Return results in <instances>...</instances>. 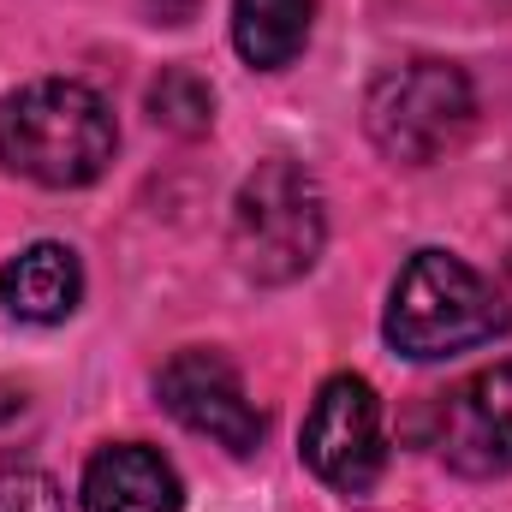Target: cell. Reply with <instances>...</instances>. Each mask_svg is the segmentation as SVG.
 Here are the masks:
<instances>
[{"mask_svg":"<svg viewBox=\"0 0 512 512\" xmlns=\"http://www.w3.org/2000/svg\"><path fill=\"white\" fill-rule=\"evenodd\" d=\"M114 149V108L78 78H36L0 102V167L30 185L78 191L108 173Z\"/></svg>","mask_w":512,"mask_h":512,"instance_id":"obj_1","label":"cell"},{"mask_svg":"<svg viewBox=\"0 0 512 512\" xmlns=\"http://www.w3.org/2000/svg\"><path fill=\"white\" fill-rule=\"evenodd\" d=\"M512 328L507 292L477 274L465 256L453 251H417L387 298L382 334L387 346L411 364H435V358H459L471 346H489Z\"/></svg>","mask_w":512,"mask_h":512,"instance_id":"obj_2","label":"cell"},{"mask_svg":"<svg viewBox=\"0 0 512 512\" xmlns=\"http://www.w3.org/2000/svg\"><path fill=\"white\" fill-rule=\"evenodd\" d=\"M322 239H328L322 185L298 161L274 155L239 185V197H233V256L256 286H286V280L310 274L316 256H322Z\"/></svg>","mask_w":512,"mask_h":512,"instance_id":"obj_3","label":"cell"},{"mask_svg":"<svg viewBox=\"0 0 512 512\" xmlns=\"http://www.w3.org/2000/svg\"><path fill=\"white\" fill-rule=\"evenodd\" d=\"M364 126L387 161L429 167L465 143L477 126V90L453 60H405L387 66L364 96Z\"/></svg>","mask_w":512,"mask_h":512,"instance_id":"obj_4","label":"cell"},{"mask_svg":"<svg viewBox=\"0 0 512 512\" xmlns=\"http://www.w3.org/2000/svg\"><path fill=\"white\" fill-rule=\"evenodd\" d=\"M304 465L340 489V495H370L376 477L387 471V429H382V399L364 376H328L304 435H298Z\"/></svg>","mask_w":512,"mask_h":512,"instance_id":"obj_5","label":"cell"},{"mask_svg":"<svg viewBox=\"0 0 512 512\" xmlns=\"http://www.w3.org/2000/svg\"><path fill=\"white\" fill-rule=\"evenodd\" d=\"M155 393H161L167 417H179L191 435L227 447L233 459L256 453V441H262V411H256V399L245 393L239 370H233L221 352H209V346L173 352V358L161 364V376H155Z\"/></svg>","mask_w":512,"mask_h":512,"instance_id":"obj_6","label":"cell"},{"mask_svg":"<svg viewBox=\"0 0 512 512\" xmlns=\"http://www.w3.org/2000/svg\"><path fill=\"white\" fill-rule=\"evenodd\" d=\"M429 447L465 477H507L512 471V364L477 370L471 382L441 393Z\"/></svg>","mask_w":512,"mask_h":512,"instance_id":"obj_7","label":"cell"},{"mask_svg":"<svg viewBox=\"0 0 512 512\" xmlns=\"http://www.w3.org/2000/svg\"><path fill=\"white\" fill-rule=\"evenodd\" d=\"M84 512H179L185 483L179 471L143 447V441H114L84 465Z\"/></svg>","mask_w":512,"mask_h":512,"instance_id":"obj_8","label":"cell"},{"mask_svg":"<svg viewBox=\"0 0 512 512\" xmlns=\"http://www.w3.org/2000/svg\"><path fill=\"white\" fill-rule=\"evenodd\" d=\"M0 298L18 322H66L84 298V268H78V251L72 245H30L18 251L6 268H0Z\"/></svg>","mask_w":512,"mask_h":512,"instance_id":"obj_9","label":"cell"},{"mask_svg":"<svg viewBox=\"0 0 512 512\" xmlns=\"http://www.w3.org/2000/svg\"><path fill=\"white\" fill-rule=\"evenodd\" d=\"M316 24V0H233V48L256 72H286Z\"/></svg>","mask_w":512,"mask_h":512,"instance_id":"obj_10","label":"cell"},{"mask_svg":"<svg viewBox=\"0 0 512 512\" xmlns=\"http://www.w3.org/2000/svg\"><path fill=\"white\" fill-rule=\"evenodd\" d=\"M149 114H155V126L179 131V137H197V131L215 126V90H209L203 72L167 66V72L149 84Z\"/></svg>","mask_w":512,"mask_h":512,"instance_id":"obj_11","label":"cell"},{"mask_svg":"<svg viewBox=\"0 0 512 512\" xmlns=\"http://www.w3.org/2000/svg\"><path fill=\"white\" fill-rule=\"evenodd\" d=\"M0 512H66V495L48 471H0Z\"/></svg>","mask_w":512,"mask_h":512,"instance_id":"obj_12","label":"cell"},{"mask_svg":"<svg viewBox=\"0 0 512 512\" xmlns=\"http://www.w3.org/2000/svg\"><path fill=\"white\" fill-rule=\"evenodd\" d=\"M149 6H155V12H161L167 24H185V18L197 12V0H149Z\"/></svg>","mask_w":512,"mask_h":512,"instance_id":"obj_13","label":"cell"}]
</instances>
